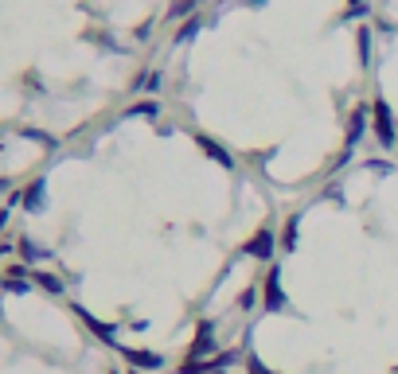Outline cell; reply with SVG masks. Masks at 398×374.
Here are the masks:
<instances>
[{
	"instance_id": "cell-20",
	"label": "cell",
	"mask_w": 398,
	"mask_h": 374,
	"mask_svg": "<svg viewBox=\"0 0 398 374\" xmlns=\"http://www.w3.org/2000/svg\"><path fill=\"white\" fill-rule=\"evenodd\" d=\"M141 374H145V371H141Z\"/></svg>"
},
{
	"instance_id": "cell-10",
	"label": "cell",
	"mask_w": 398,
	"mask_h": 374,
	"mask_svg": "<svg viewBox=\"0 0 398 374\" xmlns=\"http://www.w3.org/2000/svg\"><path fill=\"white\" fill-rule=\"evenodd\" d=\"M129 117H160V106L157 101H141V106L129 109Z\"/></svg>"
},
{
	"instance_id": "cell-18",
	"label": "cell",
	"mask_w": 398,
	"mask_h": 374,
	"mask_svg": "<svg viewBox=\"0 0 398 374\" xmlns=\"http://www.w3.org/2000/svg\"><path fill=\"white\" fill-rule=\"evenodd\" d=\"M0 191H8V179H0Z\"/></svg>"
},
{
	"instance_id": "cell-2",
	"label": "cell",
	"mask_w": 398,
	"mask_h": 374,
	"mask_svg": "<svg viewBox=\"0 0 398 374\" xmlns=\"http://www.w3.org/2000/svg\"><path fill=\"white\" fill-rule=\"evenodd\" d=\"M371 113H375V137L383 148H395V121H390V106L387 101H375L371 106Z\"/></svg>"
},
{
	"instance_id": "cell-8",
	"label": "cell",
	"mask_w": 398,
	"mask_h": 374,
	"mask_svg": "<svg viewBox=\"0 0 398 374\" xmlns=\"http://www.w3.org/2000/svg\"><path fill=\"white\" fill-rule=\"evenodd\" d=\"M79 316H82V320H86V327H90V332H94V335H98V339H106V343H113V327H110V324H102V320H94V316H90L86 308H79Z\"/></svg>"
},
{
	"instance_id": "cell-5",
	"label": "cell",
	"mask_w": 398,
	"mask_h": 374,
	"mask_svg": "<svg viewBox=\"0 0 398 374\" xmlns=\"http://www.w3.org/2000/svg\"><path fill=\"white\" fill-rule=\"evenodd\" d=\"M211 351H215V339H211V324L203 320V324H199V335H196V343H191V355H188V359H199V363H203V355H211Z\"/></svg>"
},
{
	"instance_id": "cell-13",
	"label": "cell",
	"mask_w": 398,
	"mask_h": 374,
	"mask_svg": "<svg viewBox=\"0 0 398 374\" xmlns=\"http://www.w3.org/2000/svg\"><path fill=\"white\" fill-rule=\"evenodd\" d=\"M191 8H196V0H176V4H172V20H180V16H188Z\"/></svg>"
},
{
	"instance_id": "cell-3",
	"label": "cell",
	"mask_w": 398,
	"mask_h": 374,
	"mask_svg": "<svg viewBox=\"0 0 398 374\" xmlns=\"http://www.w3.org/2000/svg\"><path fill=\"white\" fill-rule=\"evenodd\" d=\"M273 250H278V238L269 234V230H258V234H254L246 246H242V254H246V257H258V261H269V257H273Z\"/></svg>"
},
{
	"instance_id": "cell-19",
	"label": "cell",
	"mask_w": 398,
	"mask_h": 374,
	"mask_svg": "<svg viewBox=\"0 0 398 374\" xmlns=\"http://www.w3.org/2000/svg\"><path fill=\"white\" fill-rule=\"evenodd\" d=\"M254 4H258V0H254Z\"/></svg>"
},
{
	"instance_id": "cell-14",
	"label": "cell",
	"mask_w": 398,
	"mask_h": 374,
	"mask_svg": "<svg viewBox=\"0 0 398 374\" xmlns=\"http://www.w3.org/2000/svg\"><path fill=\"white\" fill-rule=\"evenodd\" d=\"M246 371H250V374H273V371H269V366L258 359V355H250V359H246Z\"/></svg>"
},
{
	"instance_id": "cell-16",
	"label": "cell",
	"mask_w": 398,
	"mask_h": 374,
	"mask_svg": "<svg viewBox=\"0 0 398 374\" xmlns=\"http://www.w3.org/2000/svg\"><path fill=\"white\" fill-rule=\"evenodd\" d=\"M254 300H258V293H254V288H246V293L239 296V312H250V308H254Z\"/></svg>"
},
{
	"instance_id": "cell-12",
	"label": "cell",
	"mask_w": 398,
	"mask_h": 374,
	"mask_svg": "<svg viewBox=\"0 0 398 374\" xmlns=\"http://www.w3.org/2000/svg\"><path fill=\"white\" fill-rule=\"evenodd\" d=\"M35 281H40V285L47 288V293H63V281H59V277H51V273H35Z\"/></svg>"
},
{
	"instance_id": "cell-4",
	"label": "cell",
	"mask_w": 398,
	"mask_h": 374,
	"mask_svg": "<svg viewBox=\"0 0 398 374\" xmlns=\"http://www.w3.org/2000/svg\"><path fill=\"white\" fill-rule=\"evenodd\" d=\"M121 359L125 363H133L137 371H157V366H164V359L152 351H137V347H121Z\"/></svg>"
},
{
	"instance_id": "cell-7",
	"label": "cell",
	"mask_w": 398,
	"mask_h": 374,
	"mask_svg": "<svg viewBox=\"0 0 398 374\" xmlns=\"http://www.w3.org/2000/svg\"><path fill=\"white\" fill-rule=\"evenodd\" d=\"M363 125H367V113H363V109H356V113H351V121H348V140H344V152H351V148L359 145Z\"/></svg>"
},
{
	"instance_id": "cell-9",
	"label": "cell",
	"mask_w": 398,
	"mask_h": 374,
	"mask_svg": "<svg viewBox=\"0 0 398 374\" xmlns=\"http://www.w3.org/2000/svg\"><path fill=\"white\" fill-rule=\"evenodd\" d=\"M43 199H47V191H43V179H35V184L24 191V207H28V211H40Z\"/></svg>"
},
{
	"instance_id": "cell-15",
	"label": "cell",
	"mask_w": 398,
	"mask_h": 374,
	"mask_svg": "<svg viewBox=\"0 0 398 374\" xmlns=\"http://www.w3.org/2000/svg\"><path fill=\"white\" fill-rule=\"evenodd\" d=\"M196 31H199V20H188V24H184V28H180V31H176V43H184V40H191V35H196Z\"/></svg>"
},
{
	"instance_id": "cell-1",
	"label": "cell",
	"mask_w": 398,
	"mask_h": 374,
	"mask_svg": "<svg viewBox=\"0 0 398 374\" xmlns=\"http://www.w3.org/2000/svg\"><path fill=\"white\" fill-rule=\"evenodd\" d=\"M281 269H269L266 273V285H262V300H266V312H285L289 308V296H285V288H281Z\"/></svg>"
},
{
	"instance_id": "cell-11",
	"label": "cell",
	"mask_w": 398,
	"mask_h": 374,
	"mask_svg": "<svg viewBox=\"0 0 398 374\" xmlns=\"http://www.w3.org/2000/svg\"><path fill=\"white\" fill-rule=\"evenodd\" d=\"M297 227H301V218H289L285 238H281V246H285V250H297Z\"/></svg>"
},
{
	"instance_id": "cell-17",
	"label": "cell",
	"mask_w": 398,
	"mask_h": 374,
	"mask_svg": "<svg viewBox=\"0 0 398 374\" xmlns=\"http://www.w3.org/2000/svg\"><path fill=\"white\" fill-rule=\"evenodd\" d=\"M20 254L28 257V261H40V257H43L40 250H35V246H31V242H28V238H24V242H20Z\"/></svg>"
},
{
	"instance_id": "cell-6",
	"label": "cell",
	"mask_w": 398,
	"mask_h": 374,
	"mask_svg": "<svg viewBox=\"0 0 398 374\" xmlns=\"http://www.w3.org/2000/svg\"><path fill=\"white\" fill-rule=\"evenodd\" d=\"M196 145L203 148V152H207L211 160H219L223 168H234V156H230V152L219 145V140H211V137H196Z\"/></svg>"
}]
</instances>
